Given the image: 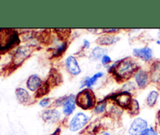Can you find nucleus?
I'll use <instances>...</instances> for the list:
<instances>
[{"label": "nucleus", "mask_w": 160, "mask_h": 135, "mask_svg": "<svg viewBox=\"0 0 160 135\" xmlns=\"http://www.w3.org/2000/svg\"><path fill=\"white\" fill-rule=\"evenodd\" d=\"M106 110V102L102 101L95 107V108H94V112H95V114H102V113L105 112Z\"/></svg>", "instance_id": "22"}, {"label": "nucleus", "mask_w": 160, "mask_h": 135, "mask_svg": "<svg viewBox=\"0 0 160 135\" xmlns=\"http://www.w3.org/2000/svg\"><path fill=\"white\" fill-rule=\"evenodd\" d=\"M65 66L69 73L71 74L73 76L78 75L81 72V67L78 64L76 57L73 56H69L68 57H67L65 61Z\"/></svg>", "instance_id": "9"}, {"label": "nucleus", "mask_w": 160, "mask_h": 135, "mask_svg": "<svg viewBox=\"0 0 160 135\" xmlns=\"http://www.w3.org/2000/svg\"><path fill=\"white\" fill-rule=\"evenodd\" d=\"M130 112L132 115H136L139 111V103L137 100L133 99L132 103L129 108Z\"/></svg>", "instance_id": "23"}, {"label": "nucleus", "mask_w": 160, "mask_h": 135, "mask_svg": "<svg viewBox=\"0 0 160 135\" xmlns=\"http://www.w3.org/2000/svg\"><path fill=\"white\" fill-rule=\"evenodd\" d=\"M95 94L89 88L84 89L76 96V104L84 110L93 108L95 105Z\"/></svg>", "instance_id": "3"}, {"label": "nucleus", "mask_w": 160, "mask_h": 135, "mask_svg": "<svg viewBox=\"0 0 160 135\" xmlns=\"http://www.w3.org/2000/svg\"><path fill=\"white\" fill-rule=\"evenodd\" d=\"M136 84L139 88H145L148 85L149 80V74L145 70L139 69L134 74Z\"/></svg>", "instance_id": "11"}, {"label": "nucleus", "mask_w": 160, "mask_h": 135, "mask_svg": "<svg viewBox=\"0 0 160 135\" xmlns=\"http://www.w3.org/2000/svg\"><path fill=\"white\" fill-rule=\"evenodd\" d=\"M104 75V73L102 72H98L97 73H95L93 76L92 77H87L84 81L82 82V84H81V87H84L86 86L87 88L90 89L92 86H95L96 84L97 81H98L99 78H101Z\"/></svg>", "instance_id": "16"}, {"label": "nucleus", "mask_w": 160, "mask_h": 135, "mask_svg": "<svg viewBox=\"0 0 160 135\" xmlns=\"http://www.w3.org/2000/svg\"><path fill=\"white\" fill-rule=\"evenodd\" d=\"M75 106H76V97L74 95L68 96L65 103L62 105V113L64 116H71L75 111Z\"/></svg>", "instance_id": "12"}, {"label": "nucleus", "mask_w": 160, "mask_h": 135, "mask_svg": "<svg viewBox=\"0 0 160 135\" xmlns=\"http://www.w3.org/2000/svg\"><path fill=\"white\" fill-rule=\"evenodd\" d=\"M159 97V93L156 90H152L148 94V97H147V105L149 107H153L156 105L157 99Z\"/></svg>", "instance_id": "19"}, {"label": "nucleus", "mask_w": 160, "mask_h": 135, "mask_svg": "<svg viewBox=\"0 0 160 135\" xmlns=\"http://www.w3.org/2000/svg\"><path fill=\"white\" fill-rule=\"evenodd\" d=\"M20 37L17 30L12 28L0 29V58L7 53L12 57V54L20 46Z\"/></svg>", "instance_id": "1"}, {"label": "nucleus", "mask_w": 160, "mask_h": 135, "mask_svg": "<svg viewBox=\"0 0 160 135\" xmlns=\"http://www.w3.org/2000/svg\"><path fill=\"white\" fill-rule=\"evenodd\" d=\"M119 40V38L113 35L104 34L99 36L97 39V43L100 46H110L116 43Z\"/></svg>", "instance_id": "15"}, {"label": "nucleus", "mask_w": 160, "mask_h": 135, "mask_svg": "<svg viewBox=\"0 0 160 135\" xmlns=\"http://www.w3.org/2000/svg\"><path fill=\"white\" fill-rule=\"evenodd\" d=\"M48 90H49V84L48 83H45V84H42L40 89L36 92V97H39L45 95V94H46L48 92Z\"/></svg>", "instance_id": "21"}, {"label": "nucleus", "mask_w": 160, "mask_h": 135, "mask_svg": "<svg viewBox=\"0 0 160 135\" xmlns=\"http://www.w3.org/2000/svg\"><path fill=\"white\" fill-rule=\"evenodd\" d=\"M157 119H158V122L160 124V111L158 112V116H157Z\"/></svg>", "instance_id": "33"}, {"label": "nucleus", "mask_w": 160, "mask_h": 135, "mask_svg": "<svg viewBox=\"0 0 160 135\" xmlns=\"http://www.w3.org/2000/svg\"><path fill=\"white\" fill-rule=\"evenodd\" d=\"M137 69V63L131 58L127 57L112 64L109 70L112 71V73L118 78L127 79L130 78L133 74H135L138 71Z\"/></svg>", "instance_id": "2"}, {"label": "nucleus", "mask_w": 160, "mask_h": 135, "mask_svg": "<svg viewBox=\"0 0 160 135\" xmlns=\"http://www.w3.org/2000/svg\"><path fill=\"white\" fill-rule=\"evenodd\" d=\"M51 98H48V97H45V98L42 99V100L39 101V105L42 108H46V107L49 106L51 105Z\"/></svg>", "instance_id": "25"}, {"label": "nucleus", "mask_w": 160, "mask_h": 135, "mask_svg": "<svg viewBox=\"0 0 160 135\" xmlns=\"http://www.w3.org/2000/svg\"><path fill=\"white\" fill-rule=\"evenodd\" d=\"M113 99L119 106L124 108H129L133 100L131 94L126 91H123V92L115 95Z\"/></svg>", "instance_id": "8"}, {"label": "nucleus", "mask_w": 160, "mask_h": 135, "mask_svg": "<svg viewBox=\"0 0 160 135\" xmlns=\"http://www.w3.org/2000/svg\"><path fill=\"white\" fill-rule=\"evenodd\" d=\"M31 52H32V49H31V46H19L12 54V58H11L10 71L21 65L31 56Z\"/></svg>", "instance_id": "4"}, {"label": "nucleus", "mask_w": 160, "mask_h": 135, "mask_svg": "<svg viewBox=\"0 0 160 135\" xmlns=\"http://www.w3.org/2000/svg\"><path fill=\"white\" fill-rule=\"evenodd\" d=\"M156 42H157L158 44H160V41H159V40H157V41H156Z\"/></svg>", "instance_id": "34"}, {"label": "nucleus", "mask_w": 160, "mask_h": 135, "mask_svg": "<svg viewBox=\"0 0 160 135\" xmlns=\"http://www.w3.org/2000/svg\"><path fill=\"white\" fill-rule=\"evenodd\" d=\"M90 116L84 112H78L69 120L67 127L73 133H78L84 130L90 121Z\"/></svg>", "instance_id": "5"}, {"label": "nucleus", "mask_w": 160, "mask_h": 135, "mask_svg": "<svg viewBox=\"0 0 160 135\" xmlns=\"http://www.w3.org/2000/svg\"><path fill=\"white\" fill-rule=\"evenodd\" d=\"M134 88H135V86H134V83H133L132 82L126 83V84L123 86V89H124V91H126V92H129L131 89H134Z\"/></svg>", "instance_id": "27"}, {"label": "nucleus", "mask_w": 160, "mask_h": 135, "mask_svg": "<svg viewBox=\"0 0 160 135\" xmlns=\"http://www.w3.org/2000/svg\"><path fill=\"white\" fill-rule=\"evenodd\" d=\"M151 78L152 81L158 82L160 79V61L153 63L151 68Z\"/></svg>", "instance_id": "18"}, {"label": "nucleus", "mask_w": 160, "mask_h": 135, "mask_svg": "<svg viewBox=\"0 0 160 135\" xmlns=\"http://www.w3.org/2000/svg\"><path fill=\"white\" fill-rule=\"evenodd\" d=\"M147 127H148V123L147 120L141 117L135 118L128 128V135H141V133Z\"/></svg>", "instance_id": "6"}, {"label": "nucleus", "mask_w": 160, "mask_h": 135, "mask_svg": "<svg viewBox=\"0 0 160 135\" xmlns=\"http://www.w3.org/2000/svg\"><path fill=\"white\" fill-rule=\"evenodd\" d=\"M16 97L20 104L28 105L31 102V96L26 89L22 87L17 88L15 90Z\"/></svg>", "instance_id": "14"}, {"label": "nucleus", "mask_w": 160, "mask_h": 135, "mask_svg": "<svg viewBox=\"0 0 160 135\" xmlns=\"http://www.w3.org/2000/svg\"><path fill=\"white\" fill-rule=\"evenodd\" d=\"M111 61H112V59H111L110 57L108 56V55L106 54H105L104 56L102 57V64H104V65L109 64Z\"/></svg>", "instance_id": "28"}, {"label": "nucleus", "mask_w": 160, "mask_h": 135, "mask_svg": "<svg viewBox=\"0 0 160 135\" xmlns=\"http://www.w3.org/2000/svg\"><path fill=\"white\" fill-rule=\"evenodd\" d=\"M83 46H84V49H89V47H90V42L87 40V39H84L83 41Z\"/></svg>", "instance_id": "30"}, {"label": "nucleus", "mask_w": 160, "mask_h": 135, "mask_svg": "<svg viewBox=\"0 0 160 135\" xmlns=\"http://www.w3.org/2000/svg\"><path fill=\"white\" fill-rule=\"evenodd\" d=\"M26 84L29 90L32 92H37L42 86L43 83H42V78L38 75H31V76L28 77Z\"/></svg>", "instance_id": "13"}, {"label": "nucleus", "mask_w": 160, "mask_h": 135, "mask_svg": "<svg viewBox=\"0 0 160 135\" xmlns=\"http://www.w3.org/2000/svg\"><path fill=\"white\" fill-rule=\"evenodd\" d=\"M133 55L136 57L141 58L145 61H150L152 59L153 52L150 47L145 46L142 47V48L134 49Z\"/></svg>", "instance_id": "10"}, {"label": "nucleus", "mask_w": 160, "mask_h": 135, "mask_svg": "<svg viewBox=\"0 0 160 135\" xmlns=\"http://www.w3.org/2000/svg\"><path fill=\"white\" fill-rule=\"evenodd\" d=\"M106 54V50L101 46H96L93 49L90 53V59L93 61H98L99 59H102V57Z\"/></svg>", "instance_id": "17"}, {"label": "nucleus", "mask_w": 160, "mask_h": 135, "mask_svg": "<svg viewBox=\"0 0 160 135\" xmlns=\"http://www.w3.org/2000/svg\"><path fill=\"white\" fill-rule=\"evenodd\" d=\"M42 119L46 123H57L61 119V112L57 108H48L42 111Z\"/></svg>", "instance_id": "7"}, {"label": "nucleus", "mask_w": 160, "mask_h": 135, "mask_svg": "<svg viewBox=\"0 0 160 135\" xmlns=\"http://www.w3.org/2000/svg\"><path fill=\"white\" fill-rule=\"evenodd\" d=\"M141 135H158V132L155 127H148L143 130Z\"/></svg>", "instance_id": "24"}, {"label": "nucleus", "mask_w": 160, "mask_h": 135, "mask_svg": "<svg viewBox=\"0 0 160 135\" xmlns=\"http://www.w3.org/2000/svg\"><path fill=\"white\" fill-rule=\"evenodd\" d=\"M60 132H61L60 128H56V130L53 132V133L52 135H59L60 134Z\"/></svg>", "instance_id": "32"}, {"label": "nucleus", "mask_w": 160, "mask_h": 135, "mask_svg": "<svg viewBox=\"0 0 160 135\" xmlns=\"http://www.w3.org/2000/svg\"><path fill=\"white\" fill-rule=\"evenodd\" d=\"M67 97H68V96H64V97H59V99H57V100L54 102V105H56V107L63 105V104L65 103V101H66V100L67 99Z\"/></svg>", "instance_id": "26"}, {"label": "nucleus", "mask_w": 160, "mask_h": 135, "mask_svg": "<svg viewBox=\"0 0 160 135\" xmlns=\"http://www.w3.org/2000/svg\"><path fill=\"white\" fill-rule=\"evenodd\" d=\"M103 31H104L106 34H109V35H112L113 33H117L120 31L119 28H106V29H103Z\"/></svg>", "instance_id": "29"}, {"label": "nucleus", "mask_w": 160, "mask_h": 135, "mask_svg": "<svg viewBox=\"0 0 160 135\" xmlns=\"http://www.w3.org/2000/svg\"><path fill=\"white\" fill-rule=\"evenodd\" d=\"M67 48V42H62L59 46H57V48L54 50V53H53V56L54 57H59L66 51Z\"/></svg>", "instance_id": "20"}, {"label": "nucleus", "mask_w": 160, "mask_h": 135, "mask_svg": "<svg viewBox=\"0 0 160 135\" xmlns=\"http://www.w3.org/2000/svg\"><path fill=\"white\" fill-rule=\"evenodd\" d=\"M95 135H112V134L110 133V132L106 131V130H101V131H99L97 134Z\"/></svg>", "instance_id": "31"}]
</instances>
